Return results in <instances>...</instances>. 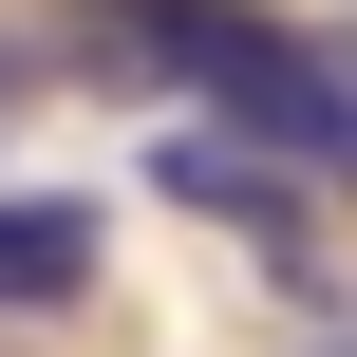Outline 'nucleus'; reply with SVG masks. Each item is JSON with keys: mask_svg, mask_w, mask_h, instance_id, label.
<instances>
[{"mask_svg": "<svg viewBox=\"0 0 357 357\" xmlns=\"http://www.w3.org/2000/svg\"><path fill=\"white\" fill-rule=\"evenodd\" d=\"M94 245H113V226H94L75 188H0V320L75 301V282H94Z\"/></svg>", "mask_w": 357, "mask_h": 357, "instance_id": "nucleus-3", "label": "nucleus"}, {"mask_svg": "<svg viewBox=\"0 0 357 357\" xmlns=\"http://www.w3.org/2000/svg\"><path fill=\"white\" fill-rule=\"evenodd\" d=\"M151 188H169V207H207V226H245L264 264H301V245H320V188H301L282 151H245V132H169V151H151Z\"/></svg>", "mask_w": 357, "mask_h": 357, "instance_id": "nucleus-2", "label": "nucleus"}, {"mask_svg": "<svg viewBox=\"0 0 357 357\" xmlns=\"http://www.w3.org/2000/svg\"><path fill=\"white\" fill-rule=\"evenodd\" d=\"M113 38L169 56L207 113H245L301 188H357V56H339V38H282L264 0H113Z\"/></svg>", "mask_w": 357, "mask_h": 357, "instance_id": "nucleus-1", "label": "nucleus"}]
</instances>
